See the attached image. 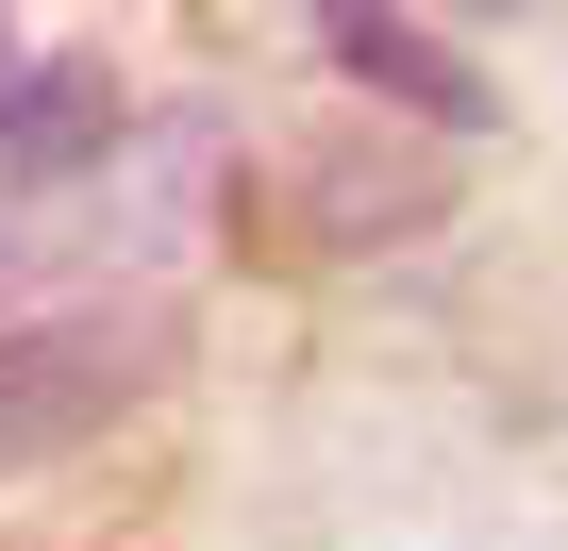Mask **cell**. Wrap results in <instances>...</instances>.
I'll list each match as a JSON object with an SVG mask.
<instances>
[{
    "label": "cell",
    "instance_id": "6da1fadb",
    "mask_svg": "<svg viewBox=\"0 0 568 551\" xmlns=\"http://www.w3.org/2000/svg\"><path fill=\"white\" fill-rule=\"evenodd\" d=\"M168 368H184V285L18 318V335H0V484H34V468L101 451L134 401H168Z\"/></svg>",
    "mask_w": 568,
    "mask_h": 551
},
{
    "label": "cell",
    "instance_id": "5b68a950",
    "mask_svg": "<svg viewBox=\"0 0 568 551\" xmlns=\"http://www.w3.org/2000/svg\"><path fill=\"white\" fill-rule=\"evenodd\" d=\"M0 101H18V18H0Z\"/></svg>",
    "mask_w": 568,
    "mask_h": 551
},
{
    "label": "cell",
    "instance_id": "7a4b0ae2",
    "mask_svg": "<svg viewBox=\"0 0 568 551\" xmlns=\"http://www.w3.org/2000/svg\"><path fill=\"white\" fill-rule=\"evenodd\" d=\"M318 51L352 68V101H402V118H435V134H485V118H501V84H485L435 18H368V0H335Z\"/></svg>",
    "mask_w": 568,
    "mask_h": 551
},
{
    "label": "cell",
    "instance_id": "3957f363",
    "mask_svg": "<svg viewBox=\"0 0 568 551\" xmlns=\"http://www.w3.org/2000/svg\"><path fill=\"white\" fill-rule=\"evenodd\" d=\"M118 134H134V101H118L101 51H18V101H0V184H68V167H101Z\"/></svg>",
    "mask_w": 568,
    "mask_h": 551
},
{
    "label": "cell",
    "instance_id": "277c9868",
    "mask_svg": "<svg viewBox=\"0 0 568 551\" xmlns=\"http://www.w3.org/2000/svg\"><path fill=\"white\" fill-rule=\"evenodd\" d=\"M302 184H318V234H435L452 217V184L402 167V151H318Z\"/></svg>",
    "mask_w": 568,
    "mask_h": 551
}]
</instances>
